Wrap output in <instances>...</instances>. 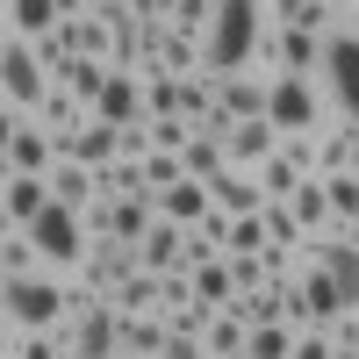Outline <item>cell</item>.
I'll use <instances>...</instances> for the list:
<instances>
[{"label": "cell", "instance_id": "cell-1", "mask_svg": "<svg viewBox=\"0 0 359 359\" xmlns=\"http://www.w3.org/2000/svg\"><path fill=\"white\" fill-rule=\"evenodd\" d=\"M72 316V280L36 266L22 280H0V331H57Z\"/></svg>", "mask_w": 359, "mask_h": 359}, {"label": "cell", "instance_id": "cell-2", "mask_svg": "<svg viewBox=\"0 0 359 359\" xmlns=\"http://www.w3.org/2000/svg\"><path fill=\"white\" fill-rule=\"evenodd\" d=\"M259 36H266V0H223L216 8V29L201 36V72L208 79H230L259 57Z\"/></svg>", "mask_w": 359, "mask_h": 359}, {"label": "cell", "instance_id": "cell-3", "mask_svg": "<svg viewBox=\"0 0 359 359\" xmlns=\"http://www.w3.org/2000/svg\"><path fill=\"white\" fill-rule=\"evenodd\" d=\"M50 94V65L36 36H0V115H36Z\"/></svg>", "mask_w": 359, "mask_h": 359}, {"label": "cell", "instance_id": "cell-4", "mask_svg": "<svg viewBox=\"0 0 359 359\" xmlns=\"http://www.w3.org/2000/svg\"><path fill=\"white\" fill-rule=\"evenodd\" d=\"M345 309H352V294L338 287V273H323V266L302 259V273L287 280V323L294 331H331Z\"/></svg>", "mask_w": 359, "mask_h": 359}, {"label": "cell", "instance_id": "cell-5", "mask_svg": "<svg viewBox=\"0 0 359 359\" xmlns=\"http://www.w3.org/2000/svg\"><path fill=\"white\" fill-rule=\"evenodd\" d=\"M331 94H323V79H294V72H273V101H266V123H273L280 137L294 130H323L331 123Z\"/></svg>", "mask_w": 359, "mask_h": 359}, {"label": "cell", "instance_id": "cell-6", "mask_svg": "<svg viewBox=\"0 0 359 359\" xmlns=\"http://www.w3.org/2000/svg\"><path fill=\"white\" fill-rule=\"evenodd\" d=\"M0 172H57V137L36 123V115H0Z\"/></svg>", "mask_w": 359, "mask_h": 359}, {"label": "cell", "instance_id": "cell-7", "mask_svg": "<svg viewBox=\"0 0 359 359\" xmlns=\"http://www.w3.org/2000/svg\"><path fill=\"white\" fill-rule=\"evenodd\" d=\"M259 72H294V79H323V36H309V29H280V22H266V36H259V57H252Z\"/></svg>", "mask_w": 359, "mask_h": 359}, {"label": "cell", "instance_id": "cell-8", "mask_svg": "<svg viewBox=\"0 0 359 359\" xmlns=\"http://www.w3.org/2000/svg\"><path fill=\"white\" fill-rule=\"evenodd\" d=\"M29 237H36V252H43V266L50 273H72V266L86 259V223H79V208H65V201H50L36 223H29Z\"/></svg>", "mask_w": 359, "mask_h": 359}, {"label": "cell", "instance_id": "cell-9", "mask_svg": "<svg viewBox=\"0 0 359 359\" xmlns=\"http://www.w3.org/2000/svg\"><path fill=\"white\" fill-rule=\"evenodd\" d=\"M57 331H65V352H72V359H123V316H115L108 302L65 316Z\"/></svg>", "mask_w": 359, "mask_h": 359}, {"label": "cell", "instance_id": "cell-10", "mask_svg": "<svg viewBox=\"0 0 359 359\" xmlns=\"http://www.w3.org/2000/svg\"><path fill=\"white\" fill-rule=\"evenodd\" d=\"M323 94H331L338 115H352V123H359V29L323 36Z\"/></svg>", "mask_w": 359, "mask_h": 359}, {"label": "cell", "instance_id": "cell-11", "mask_svg": "<svg viewBox=\"0 0 359 359\" xmlns=\"http://www.w3.org/2000/svg\"><path fill=\"white\" fill-rule=\"evenodd\" d=\"M57 158H72V165H115V158H123V130H115V123H101V115H86V123L79 130H65V137H57Z\"/></svg>", "mask_w": 359, "mask_h": 359}, {"label": "cell", "instance_id": "cell-12", "mask_svg": "<svg viewBox=\"0 0 359 359\" xmlns=\"http://www.w3.org/2000/svg\"><path fill=\"white\" fill-rule=\"evenodd\" d=\"M216 101H223V115H230V123H266V101H273V72L245 65V72L216 79Z\"/></svg>", "mask_w": 359, "mask_h": 359}, {"label": "cell", "instance_id": "cell-13", "mask_svg": "<svg viewBox=\"0 0 359 359\" xmlns=\"http://www.w3.org/2000/svg\"><path fill=\"white\" fill-rule=\"evenodd\" d=\"M50 208V180L36 172H0V230H29Z\"/></svg>", "mask_w": 359, "mask_h": 359}, {"label": "cell", "instance_id": "cell-14", "mask_svg": "<svg viewBox=\"0 0 359 359\" xmlns=\"http://www.w3.org/2000/svg\"><path fill=\"white\" fill-rule=\"evenodd\" d=\"M94 115H101V123H115V130H130V123H151V115H144V79H137V72H108V86H101Z\"/></svg>", "mask_w": 359, "mask_h": 359}, {"label": "cell", "instance_id": "cell-15", "mask_svg": "<svg viewBox=\"0 0 359 359\" xmlns=\"http://www.w3.org/2000/svg\"><path fill=\"white\" fill-rule=\"evenodd\" d=\"M208 194H216L223 216H259V208H266V187H259L252 165H223L216 180H208Z\"/></svg>", "mask_w": 359, "mask_h": 359}, {"label": "cell", "instance_id": "cell-16", "mask_svg": "<svg viewBox=\"0 0 359 359\" xmlns=\"http://www.w3.org/2000/svg\"><path fill=\"white\" fill-rule=\"evenodd\" d=\"M316 172H359V123L352 115H331L316 130Z\"/></svg>", "mask_w": 359, "mask_h": 359}, {"label": "cell", "instance_id": "cell-17", "mask_svg": "<svg viewBox=\"0 0 359 359\" xmlns=\"http://www.w3.org/2000/svg\"><path fill=\"white\" fill-rule=\"evenodd\" d=\"M108 309H115V316H151V309H165V273H151V266L123 273L115 294H108Z\"/></svg>", "mask_w": 359, "mask_h": 359}, {"label": "cell", "instance_id": "cell-18", "mask_svg": "<svg viewBox=\"0 0 359 359\" xmlns=\"http://www.w3.org/2000/svg\"><path fill=\"white\" fill-rule=\"evenodd\" d=\"M65 22V0H0V36H50Z\"/></svg>", "mask_w": 359, "mask_h": 359}, {"label": "cell", "instance_id": "cell-19", "mask_svg": "<svg viewBox=\"0 0 359 359\" xmlns=\"http://www.w3.org/2000/svg\"><path fill=\"white\" fill-rule=\"evenodd\" d=\"M208 208H216V194H208V180H194V172H187V180H172V187L158 194V216L180 223V230H194Z\"/></svg>", "mask_w": 359, "mask_h": 359}, {"label": "cell", "instance_id": "cell-20", "mask_svg": "<svg viewBox=\"0 0 359 359\" xmlns=\"http://www.w3.org/2000/svg\"><path fill=\"white\" fill-rule=\"evenodd\" d=\"M137 259L144 266H151V273H180V266H187V230H180V223H151V230H144L137 237Z\"/></svg>", "mask_w": 359, "mask_h": 359}, {"label": "cell", "instance_id": "cell-21", "mask_svg": "<svg viewBox=\"0 0 359 359\" xmlns=\"http://www.w3.org/2000/svg\"><path fill=\"white\" fill-rule=\"evenodd\" d=\"M50 201H65V208H94V201H108V187H101L94 165L57 158V172H50Z\"/></svg>", "mask_w": 359, "mask_h": 359}, {"label": "cell", "instance_id": "cell-22", "mask_svg": "<svg viewBox=\"0 0 359 359\" xmlns=\"http://www.w3.org/2000/svg\"><path fill=\"white\" fill-rule=\"evenodd\" d=\"M266 22H280V29H309V36H338L331 0H266Z\"/></svg>", "mask_w": 359, "mask_h": 359}, {"label": "cell", "instance_id": "cell-23", "mask_svg": "<svg viewBox=\"0 0 359 359\" xmlns=\"http://www.w3.org/2000/svg\"><path fill=\"white\" fill-rule=\"evenodd\" d=\"M172 345V323L151 309V316H123V359H165Z\"/></svg>", "mask_w": 359, "mask_h": 359}, {"label": "cell", "instance_id": "cell-24", "mask_svg": "<svg viewBox=\"0 0 359 359\" xmlns=\"http://www.w3.org/2000/svg\"><path fill=\"white\" fill-rule=\"evenodd\" d=\"M108 72H115L108 57H65V65L50 72V86H65V94H79L86 108H94V101H101V86H108Z\"/></svg>", "mask_w": 359, "mask_h": 359}, {"label": "cell", "instance_id": "cell-25", "mask_svg": "<svg viewBox=\"0 0 359 359\" xmlns=\"http://www.w3.org/2000/svg\"><path fill=\"white\" fill-rule=\"evenodd\" d=\"M230 165H266V158H273L280 151V130L273 123H230Z\"/></svg>", "mask_w": 359, "mask_h": 359}, {"label": "cell", "instance_id": "cell-26", "mask_svg": "<svg viewBox=\"0 0 359 359\" xmlns=\"http://www.w3.org/2000/svg\"><path fill=\"white\" fill-rule=\"evenodd\" d=\"M287 208H294V223H302L309 237H331V187H323V172L302 180V187L287 194Z\"/></svg>", "mask_w": 359, "mask_h": 359}, {"label": "cell", "instance_id": "cell-27", "mask_svg": "<svg viewBox=\"0 0 359 359\" xmlns=\"http://www.w3.org/2000/svg\"><path fill=\"white\" fill-rule=\"evenodd\" d=\"M194 294L208 309H230L237 294H245V280H237V259H208V266H194Z\"/></svg>", "mask_w": 359, "mask_h": 359}, {"label": "cell", "instance_id": "cell-28", "mask_svg": "<svg viewBox=\"0 0 359 359\" xmlns=\"http://www.w3.org/2000/svg\"><path fill=\"white\" fill-rule=\"evenodd\" d=\"M0 359H72L65 331H0Z\"/></svg>", "mask_w": 359, "mask_h": 359}, {"label": "cell", "instance_id": "cell-29", "mask_svg": "<svg viewBox=\"0 0 359 359\" xmlns=\"http://www.w3.org/2000/svg\"><path fill=\"white\" fill-rule=\"evenodd\" d=\"M331 187V237H352L359 230V172H323Z\"/></svg>", "mask_w": 359, "mask_h": 359}, {"label": "cell", "instance_id": "cell-30", "mask_svg": "<svg viewBox=\"0 0 359 359\" xmlns=\"http://www.w3.org/2000/svg\"><path fill=\"white\" fill-rule=\"evenodd\" d=\"M86 115H94V108H86L79 94H65V86H50V94H43V108H36V123H43L50 137H65V130H79V123H86Z\"/></svg>", "mask_w": 359, "mask_h": 359}, {"label": "cell", "instance_id": "cell-31", "mask_svg": "<svg viewBox=\"0 0 359 359\" xmlns=\"http://www.w3.org/2000/svg\"><path fill=\"white\" fill-rule=\"evenodd\" d=\"M151 72H165V79H194V72H201V43L165 29V43H158V57H151Z\"/></svg>", "mask_w": 359, "mask_h": 359}, {"label": "cell", "instance_id": "cell-32", "mask_svg": "<svg viewBox=\"0 0 359 359\" xmlns=\"http://www.w3.org/2000/svg\"><path fill=\"white\" fill-rule=\"evenodd\" d=\"M43 252H36V237L29 230H0V280H22V273H36Z\"/></svg>", "mask_w": 359, "mask_h": 359}, {"label": "cell", "instance_id": "cell-33", "mask_svg": "<svg viewBox=\"0 0 359 359\" xmlns=\"http://www.w3.org/2000/svg\"><path fill=\"white\" fill-rule=\"evenodd\" d=\"M259 172V187H266V201H287L294 187H302V180H316V172H302V165H294L287 151H273V158H266V165H252Z\"/></svg>", "mask_w": 359, "mask_h": 359}, {"label": "cell", "instance_id": "cell-34", "mask_svg": "<svg viewBox=\"0 0 359 359\" xmlns=\"http://www.w3.org/2000/svg\"><path fill=\"white\" fill-rule=\"evenodd\" d=\"M230 309L245 316V323H280V316H287V287H245Z\"/></svg>", "mask_w": 359, "mask_h": 359}, {"label": "cell", "instance_id": "cell-35", "mask_svg": "<svg viewBox=\"0 0 359 359\" xmlns=\"http://www.w3.org/2000/svg\"><path fill=\"white\" fill-rule=\"evenodd\" d=\"M180 158H187V172H194V180H216V172L230 165V144H223V137H208V130H194V144H187Z\"/></svg>", "mask_w": 359, "mask_h": 359}, {"label": "cell", "instance_id": "cell-36", "mask_svg": "<svg viewBox=\"0 0 359 359\" xmlns=\"http://www.w3.org/2000/svg\"><path fill=\"white\" fill-rule=\"evenodd\" d=\"M216 8H223V0H180L165 29H172V36H194V43H201L208 29H216Z\"/></svg>", "mask_w": 359, "mask_h": 359}, {"label": "cell", "instance_id": "cell-37", "mask_svg": "<svg viewBox=\"0 0 359 359\" xmlns=\"http://www.w3.org/2000/svg\"><path fill=\"white\" fill-rule=\"evenodd\" d=\"M294 338H302V331H294L287 316H280V323H252V359H287Z\"/></svg>", "mask_w": 359, "mask_h": 359}, {"label": "cell", "instance_id": "cell-38", "mask_svg": "<svg viewBox=\"0 0 359 359\" xmlns=\"http://www.w3.org/2000/svg\"><path fill=\"white\" fill-rule=\"evenodd\" d=\"M259 223H266V245H309V230L294 223V208H287V201H266V208H259Z\"/></svg>", "mask_w": 359, "mask_h": 359}, {"label": "cell", "instance_id": "cell-39", "mask_svg": "<svg viewBox=\"0 0 359 359\" xmlns=\"http://www.w3.org/2000/svg\"><path fill=\"white\" fill-rule=\"evenodd\" d=\"M137 165H144V187H151V194H165L172 180H187V158H180V151H144Z\"/></svg>", "mask_w": 359, "mask_h": 359}, {"label": "cell", "instance_id": "cell-40", "mask_svg": "<svg viewBox=\"0 0 359 359\" xmlns=\"http://www.w3.org/2000/svg\"><path fill=\"white\" fill-rule=\"evenodd\" d=\"M187 144H194L187 115H151V151H187Z\"/></svg>", "mask_w": 359, "mask_h": 359}, {"label": "cell", "instance_id": "cell-41", "mask_svg": "<svg viewBox=\"0 0 359 359\" xmlns=\"http://www.w3.org/2000/svg\"><path fill=\"white\" fill-rule=\"evenodd\" d=\"M144 115H180V79L144 72Z\"/></svg>", "mask_w": 359, "mask_h": 359}, {"label": "cell", "instance_id": "cell-42", "mask_svg": "<svg viewBox=\"0 0 359 359\" xmlns=\"http://www.w3.org/2000/svg\"><path fill=\"white\" fill-rule=\"evenodd\" d=\"M101 187H108V194H151V187H144V165H137V158L101 165Z\"/></svg>", "mask_w": 359, "mask_h": 359}, {"label": "cell", "instance_id": "cell-43", "mask_svg": "<svg viewBox=\"0 0 359 359\" xmlns=\"http://www.w3.org/2000/svg\"><path fill=\"white\" fill-rule=\"evenodd\" d=\"M208 316H216L208 302H180V309H165V323H172V338H194V345H201V331H208Z\"/></svg>", "mask_w": 359, "mask_h": 359}, {"label": "cell", "instance_id": "cell-44", "mask_svg": "<svg viewBox=\"0 0 359 359\" xmlns=\"http://www.w3.org/2000/svg\"><path fill=\"white\" fill-rule=\"evenodd\" d=\"M287 359H338V345H331V331H302Z\"/></svg>", "mask_w": 359, "mask_h": 359}, {"label": "cell", "instance_id": "cell-45", "mask_svg": "<svg viewBox=\"0 0 359 359\" xmlns=\"http://www.w3.org/2000/svg\"><path fill=\"white\" fill-rule=\"evenodd\" d=\"M331 345H338V352H359V302H352V309L331 323Z\"/></svg>", "mask_w": 359, "mask_h": 359}, {"label": "cell", "instance_id": "cell-46", "mask_svg": "<svg viewBox=\"0 0 359 359\" xmlns=\"http://www.w3.org/2000/svg\"><path fill=\"white\" fill-rule=\"evenodd\" d=\"M130 8H137L144 22H172V8H180V0H130Z\"/></svg>", "mask_w": 359, "mask_h": 359}, {"label": "cell", "instance_id": "cell-47", "mask_svg": "<svg viewBox=\"0 0 359 359\" xmlns=\"http://www.w3.org/2000/svg\"><path fill=\"white\" fill-rule=\"evenodd\" d=\"M165 359H208V352H201L194 338H172V345H165Z\"/></svg>", "mask_w": 359, "mask_h": 359}, {"label": "cell", "instance_id": "cell-48", "mask_svg": "<svg viewBox=\"0 0 359 359\" xmlns=\"http://www.w3.org/2000/svg\"><path fill=\"white\" fill-rule=\"evenodd\" d=\"M352 245H359V230H352Z\"/></svg>", "mask_w": 359, "mask_h": 359}]
</instances>
